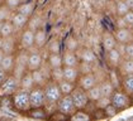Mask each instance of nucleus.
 <instances>
[{"mask_svg":"<svg viewBox=\"0 0 133 121\" xmlns=\"http://www.w3.org/2000/svg\"><path fill=\"white\" fill-rule=\"evenodd\" d=\"M79 57H80V62H85V63H90L92 64L95 61H96V56L94 53V50L89 49V48H85L79 53Z\"/></svg>","mask_w":133,"mask_h":121,"instance_id":"30","label":"nucleus"},{"mask_svg":"<svg viewBox=\"0 0 133 121\" xmlns=\"http://www.w3.org/2000/svg\"><path fill=\"white\" fill-rule=\"evenodd\" d=\"M4 56H5V53H4L3 50L0 49V64H1V62H3V58H4Z\"/></svg>","mask_w":133,"mask_h":121,"instance_id":"47","label":"nucleus"},{"mask_svg":"<svg viewBox=\"0 0 133 121\" xmlns=\"http://www.w3.org/2000/svg\"><path fill=\"white\" fill-rule=\"evenodd\" d=\"M63 57V66H79L80 64V57L75 50L66 49L62 53Z\"/></svg>","mask_w":133,"mask_h":121,"instance_id":"18","label":"nucleus"},{"mask_svg":"<svg viewBox=\"0 0 133 121\" xmlns=\"http://www.w3.org/2000/svg\"><path fill=\"white\" fill-rule=\"evenodd\" d=\"M80 77V68L79 66H63V80L76 82Z\"/></svg>","mask_w":133,"mask_h":121,"instance_id":"17","label":"nucleus"},{"mask_svg":"<svg viewBox=\"0 0 133 121\" xmlns=\"http://www.w3.org/2000/svg\"><path fill=\"white\" fill-rule=\"evenodd\" d=\"M32 74H33V80H34V82H36V86L44 87V86H46V83L51 80L50 77H47V76L44 74V72L42 71V68L32 71Z\"/></svg>","mask_w":133,"mask_h":121,"instance_id":"25","label":"nucleus"},{"mask_svg":"<svg viewBox=\"0 0 133 121\" xmlns=\"http://www.w3.org/2000/svg\"><path fill=\"white\" fill-rule=\"evenodd\" d=\"M65 46H66V49H70V50H77V47H79V43L77 40L75 39L72 35H69L66 39H65Z\"/></svg>","mask_w":133,"mask_h":121,"instance_id":"39","label":"nucleus"},{"mask_svg":"<svg viewBox=\"0 0 133 121\" xmlns=\"http://www.w3.org/2000/svg\"><path fill=\"white\" fill-rule=\"evenodd\" d=\"M123 19H124V21L127 23V25L128 27H132L133 25V9H131L124 17H123Z\"/></svg>","mask_w":133,"mask_h":121,"instance_id":"43","label":"nucleus"},{"mask_svg":"<svg viewBox=\"0 0 133 121\" xmlns=\"http://www.w3.org/2000/svg\"><path fill=\"white\" fill-rule=\"evenodd\" d=\"M110 100H112V103L118 109L119 111H123L128 107H131L132 103V97L129 93H127L125 91L123 90H117L113 92V95L110 96Z\"/></svg>","mask_w":133,"mask_h":121,"instance_id":"4","label":"nucleus"},{"mask_svg":"<svg viewBox=\"0 0 133 121\" xmlns=\"http://www.w3.org/2000/svg\"><path fill=\"white\" fill-rule=\"evenodd\" d=\"M4 4L8 8H10L13 11H17L18 8H19V5L22 4V1L21 0H4Z\"/></svg>","mask_w":133,"mask_h":121,"instance_id":"42","label":"nucleus"},{"mask_svg":"<svg viewBox=\"0 0 133 121\" xmlns=\"http://www.w3.org/2000/svg\"><path fill=\"white\" fill-rule=\"evenodd\" d=\"M124 57H127V58H132L133 59V42L128 43V44H125V56H124Z\"/></svg>","mask_w":133,"mask_h":121,"instance_id":"44","label":"nucleus"},{"mask_svg":"<svg viewBox=\"0 0 133 121\" xmlns=\"http://www.w3.org/2000/svg\"><path fill=\"white\" fill-rule=\"evenodd\" d=\"M61 43L58 40H52L48 46V52L50 53H61Z\"/></svg>","mask_w":133,"mask_h":121,"instance_id":"41","label":"nucleus"},{"mask_svg":"<svg viewBox=\"0 0 133 121\" xmlns=\"http://www.w3.org/2000/svg\"><path fill=\"white\" fill-rule=\"evenodd\" d=\"M117 70H118L119 74H121L122 77L123 76H127V74H132L133 73V59L132 58L124 57Z\"/></svg>","mask_w":133,"mask_h":121,"instance_id":"21","label":"nucleus"},{"mask_svg":"<svg viewBox=\"0 0 133 121\" xmlns=\"http://www.w3.org/2000/svg\"><path fill=\"white\" fill-rule=\"evenodd\" d=\"M56 110L60 111L65 116H67V119H70L72 115L77 111V107L75 105V102L72 100L71 95H63L60 101L56 105Z\"/></svg>","mask_w":133,"mask_h":121,"instance_id":"5","label":"nucleus"},{"mask_svg":"<svg viewBox=\"0 0 133 121\" xmlns=\"http://www.w3.org/2000/svg\"><path fill=\"white\" fill-rule=\"evenodd\" d=\"M4 4V0H0V5H3Z\"/></svg>","mask_w":133,"mask_h":121,"instance_id":"49","label":"nucleus"},{"mask_svg":"<svg viewBox=\"0 0 133 121\" xmlns=\"http://www.w3.org/2000/svg\"><path fill=\"white\" fill-rule=\"evenodd\" d=\"M43 88H44V95H46V101H47L46 105H48V106H56L57 102L60 101V99L63 96L58 83L50 80L46 83V86Z\"/></svg>","mask_w":133,"mask_h":121,"instance_id":"2","label":"nucleus"},{"mask_svg":"<svg viewBox=\"0 0 133 121\" xmlns=\"http://www.w3.org/2000/svg\"><path fill=\"white\" fill-rule=\"evenodd\" d=\"M131 97H132V103H133V95H131Z\"/></svg>","mask_w":133,"mask_h":121,"instance_id":"51","label":"nucleus"},{"mask_svg":"<svg viewBox=\"0 0 133 121\" xmlns=\"http://www.w3.org/2000/svg\"><path fill=\"white\" fill-rule=\"evenodd\" d=\"M29 97H31V106L32 109L36 107H44L47 101L44 95V88L41 86H36L29 91Z\"/></svg>","mask_w":133,"mask_h":121,"instance_id":"7","label":"nucleus"},{"mask_svg":"<svg viewBox=\"0 0 133 121\" xmlns=\"http://www.w3.org/2000/svg\"><path fill=\"white\" fill-rule=\"evenodd\" d=\"M29 119H33V120H46L48 119V110L47 107H36V109H31L25 114Z\"/></svg>","mask_w":133,"mask_h":121,"instance_id":"19","label":"nucleus"},{"mask_svg":"<svg viewBox=\"0 0 133 121\" xmlns=\"http://www.w3.org/2000/svg\"><path fill=\"white\" fill-rule=\"evenodd\" d=\"M22 3H25V1H28V0H21Z\"/></svg>","mask_w":133,"mask_h":121,"instance_id":"50","label":"nucleus"},{"mask_svg":"<svg viewBox=\"0 0 133 121\" xmlns=\"http://www.w3.org/2000/svg\"><path fill=\"white\" fill-rule=\"evenodd\" d=\"M15 32H17V29H15L14 24L11 23V20H6V21L1 23V27H0V35H1L3 38L14 35Z\"/></svg>","mask_w":133,"mask_h":121,"instance_id":"27","label":"nucleus"},{"mask_svg":"<svg viewBox=\"0 0 133 121\" xmlns=\"http://www.w3.org/2000/svg\"><path fill=\"white\" fill-rule=\"evenodd\" d=\"M110 103H112L110 97H107V96H103L102 99H99L96 102H94L95 107H96V109H99V110H104V109H105L108 105H110Z\"/></svg>","mask_w":133,"mask_h":121,"instance_id":"40","label":"nucleus"},{"mask_svg":"<svg viewBox=\"0 0 133 121\" xmlns=\"http://www.w3.org/2000/svg\"><path fill=\"white\" fill-rule=\"evenodd\" d=\"M42 64H43V57L38 48L28 50V71L39 70L42 68Z\"/></svg>","mask_w":133,"mask_h":121,"instance_id":"10","label":"nucleus"},{"mask_svg":"<svg viewBox=\"0 0 133 121\" xmlns=\"http://www.w3.org/2000/svg\"><path fill=\"white\" fill-rule=\"evenodd\" d=\"M28 71V50L22 49L17 52V61H15V67L13 71V74L18 77L19 80L22 76Z\"/></svg>","mask_w":133,"mask_h":121,"instance_id":"6","label":"nucleus"},{"mask_svg":"<svg viewBox=\"0 0 133 121\" xmlns=\"http://www.w3.org/2000/svg\"><path fill=\"white\" fill-rule=\"evenodd\" d=\"M47 63L50 68H57V67H63V57L62 53H50Z\"/></svg>","mask_w":133,"mask_h":121,"instance_id":"24","label":"nucleus"},{"mask_svg":"<svg viewBox=\"0 0 133 121\" xmlns=\"http://www.w3.org/2000/svg\"><path fill=\"white\" fill-rule=\"evenodd\" d=\"M13 10L10 8H8L5 4L0 5V23H4L6 20H10L11 15H13Z\"/></svg>","mask_w":133,"mask_h":121,"instance_id":"35","label":"nucleus"},{"mask_svg":"<svg viewBox=\"0 0 133 121\" xmlns=\"http://www.w3.org/2000/svg\"><path fill=\"white\" fill-rule=\"evenodd\" d=\"M71 97L74 102H75V105H76V107H77V110H85L89 106V103L91 102L89 96H88V92L85 90H82L79 86L72 91Z\"/></svg>","mask_w":133,"mask_h":121,"instance_id":"8","label":"nucleus"},{"mask_svg":"<svg viewBox=\"0 0 133 121\" xmlns=\"http://www.w3.org/2000/svg\"><path fill=\"white\" fill-rule=\"evenodd\" d=\"M104 117H108V119H112V117H114V116H117L121 111L118 110L113 103H110V105H108L105 109H104Z\"/></svg>","mask_w":133,"mask_h":121,"instance_id":"38","label":"nucleus"},{"mask_svg":"<svg viewBox=\"0 0 133 121\" xmlns=\"http://www.w3.org/2000/svg\"><path fill=\"white\" fill-rule=\"evenodd\" d=\"M96 85H98V78H96V76H95L92 72L84 73V74H81V76L79 77V80H77V86L81 87L82 90H85V91L90 90L91 87L96 86Z\"/></svg>","mask_w":133,"mask_h":121,"instance_id":"11","label":"nucleus"},{"mask_svg":"<svg viewBox=\"0 0 133 121\" xmlns=\"http://www.w3.org/2000/svg\"><path fill=\"white\" fill-rule=\"evenodd\" d=\"M99 85H100V88H102L103 96H107V97H110V96L113 95V92L117 90V88H115V86L113 85V82L109 80V78L102 81Z\"/></svg>","mask_w":133,"mask_h":121,"instance_id":"28","label":"nucleus"},{"mask_svg":"<svg viewBox=\"0 0 133 121\" xmlns=\"http://www.w3.org/2000/svg\"><path fill=\"white\" fill-rule=\"evenodd\" d=\"M50 78L55 82H61L63 80V67H57V68H51L50 71Z\"/></svg>","mask_w":133,"mask_h":121,"instance_id":"36","label":"nucleus"},{"mask_svg":"<svg viewBox=\"0 0 133 121\" xmlns=\"http://www.w3.org/2000/svg\"><path fill=\"white\" fill-rule=\"evenodd\" d=\"M34 30L25 28L21 32V37H19V46L22 49L31 50L34 48Z\"/></svg>","mask_w":133,"mask_h":121,"instance_id":"9","label":"nucleus"},{"mask_svg":"<svg viewBox=\"0 0 133 121\" xmlns=\"http://www.w3.org/2000/svg\"><path fill=\"white\" fill-rule=\"evenodd\" d=\"M131 29H132V32H133V25H132V27H131Z\"/></svg>","mask_w":133,"mask_h":121,"instance_id":"52","label":"nucleus"},{"mask_svg":"<svg viewBox=\"0 0 133 121\" xmlns=\"http://www.w3.org/2000/svg\"><path fill=\"white\" fill-rule=\"evenodd\" d=\"M105 58H107V63L110 68H118V66L121 64L122 59L124 58L122 53L118 50V48H113V49L105 52Z\"/></svg>","mask_w":133,"mask_h":121,"instance_id":"13","label":"nucleus"},{"mask_svg":"<svg viewBox=\"0 0 133 121\" xmlns=\"http://www.w3.org/2000/svg\"><path fill=\"white\" fill-rule=\"evenodd\" d=\"M46 43H47V32L42 28L37 29L34 33V47L42 49L46 46Z\"/></svg>","mask_w":133,"mask_h":121,"instance_id":"22","label":"nucleus"},{"mask_svg":"<svg viewBox=\"0 0 133 121\" xmlns=\"http://www.w3.org/2000/svg\"><path fill=\"white\" fill-rule=\"evenodd\" d=\"M121 88L123 91H125L127 93L133 95V73L123 76L122 81H121Z\"/></svg>","mask_w":133,"mask_h":121,"instance_id":"29","label":"nucleus"},{"mask_svg":"<svg viewBox=\"0 0 133 121\" xmlns=\"http://www.w3.org/2000/svg\"><path fill=\"white\" fill-rule=\"evenodd\" d=\"M11 23L14 24V27H15V29L17 32H22L23 29H25L27 28V25H28V21H29V18L27 17V15H24V14H22L21 11H14L13 13V15H11Z\"/></svg>","mask_w":133,"mask_h":121,"instance_id":"14","label":"nucleus"},{"mask_svg":"<svg viewBox=\"0 0 133 121\" xmlns=\"http://www.w3.org/2000/svg\"><path fill=\"white\" fill-rule=\"evenodd\" d=\"M86 92H88V96H89V99H90V101H91L92 103H94V102H96L99 99H102L103 97L102 88H100V85H99V83H98L96 86L91 87L90 90H88Z\"/></svg>","mask_w":133,"mask_h":121,"instance_id":"32","label":"nucleus"},{"mask_svg":"<svg viewBox=\"0 0 133 121\" xmlns=\"http://www.w3.org/2000/svg\"><path fill=\"white\" fill-rule=\"evenodd\" d=\"M91 119H92L91 115L84 110H77L70 117V120H75V121H88V120H91Z\"/></svg>","mask_w":133,"mask_h":121,"instance_id":"34","label":"nucleus"},{"mask_svg":"<svg viewBox=\"0 0 133 121\" xmlns=\"http://www.w3.org/2000/svg\"><path fill=\"white\" fill-rule=\"evenodd\" d=\"M8 74H9V73H6L5 71H4L3 68H1V67H0V85H1V83L4 82V80L6 78V76H8Z\"/></svg>","mask_w":133,"mask_h":121,"instance_id":"45","label":"nucleus"},{"mask_svg":"<svg viewBox=\"0 0 133 121\" xmlns=\"http://www.w3.org/2000/svg\"><path fill=\"white\" fill-rule=\"evenodd\" d=\"M34 10H36V3L33 0H28L25 3H22L19 5V8H18V11H21L22 14L27 15L28 18L34 15Z\"/></svg>","mask_w":133,"mask_h":121,"instance_id":"26","label":"nucleus"},{"mask_svg":"<svg viewBox=\"0 0 133 121\" xmlns=\"http://www.w3.org/2000/svg\"><path fill=\"white\" fill-rule=\"evenodd\" d=\"M3 42H4V38H3V37L0 35V49L3 48Z\"/></svg>","mask_w":133,"mask_h":121,"instance_id":"48","label":"nucleus"},{"mask_svg":"<svg viewBox=\"0 0 133 121\" xmlns=\"http://www.w3.org/2000/svg\"><path fill=\"white\" fill-rule=\"evenodd\" d=\"M114 35L117 38L118 43H123V44H128L133 42V32L131 27H122V28H117L114 32Z\"/></svg>","mask_w":133,"mask_h":121,"instance_id":"12","label":"nucleus"},{"mask_svg":"<svg viewBox=\"0 0 133 121\" xmlns=\"http://www.w3.org/2000/svg\"><path fill=\"white\" fill-rule=\"evenodd\" d=\"M58 86L61 88L62 95H71L72 91L77 87V83L76 82H71V81H67V80H62L61 82H58Z\"/></svg>","mask_w":133,"mask_h":121,"instance_id":"31","label":"nucleus"},{"mask_svg":"<svg viewBox=\"0 0 133 121\" xmlns=\"http://www.w3.org/2000/svg\"><path fill=\"white\" fill-rule=\"evenodd\" d=\"M18 43H19V40L15 39V37H14V35L6 37V38H4L1 50H3L5 54H15V53L18 52V50H17Z\"/></svg>","mask_w":133,"mask_h":121,"instance_id":"16","label":"nucleus"},{"mask_svg":"<svg viewBox=\"0 0 133 121\" xmlns=\"http://www.w3.org/2000/svg\"><path fill=\"white\" fill-rule=\"evenodd\" d=\"M129 10H131V8L128 6L125 0H118L117 1V4H115V14L118 17H124Z\"/></svg>","mask_w":133,"mask_h":121,"instance_id":"33","label":"nucleus"},{"mask_svg":"<svg viewBox=\"0 0 133 121\" xmlns=\"http://www.w3.org/2000/svg\"><path fill=\"white\" fill-rule=\"evenodd\" d=\"M41 23H42V18L39 15H32L31 18H29V21H28L27 28H29V29L36 32L37 29L41 28Z\"/></svg>","mask_w":133,"mask_h":121,"instance_id":"37","label":"nucleus"},{"mask_svg":"<svg viewBox=\"0 0 133 121\" xmlns=\"http://www.w3.org/2000/svg\"><path fill=\"white\" fill-rule=\"evenodd\" d=\"M118 44L117 42V38L114 35V33L112 32H104L102 37V48L104 52H108V50L115 48Z\"/></svg>","mask_w":133,"mask_h":121,"instance_id":"15","label":"nucleus"},{"mask_svg":"<svg viewBox=\"0 0 133 121\" xmlns=\"http://www.w3.org/2000/svg\"><path fill=\"white\" fill-rule=\"evenodd\" d=\"M19 78L15 77L13 73H9L4 82L0 85V97H10L11 95L21 87Z\"/></svg>","mask_w":133,"mask_h":121,"instance_id":"3","label":"nucleus"},{"mask_svg":"<svg viewBox=\"0 0 133 121\" xmlns=\"http://www.w3.org/2000/svg\"><path fill=\"white\" fill-rule=\"evenodd\" d=\"M125 3L128 4V6H129L131 9H133V0H125Z\"/></svg>","mask_w":133,"mask_h":121,"instance_id":"46","label":"nucleus"},{"mask_svg":"<svg viewBox=\"0 0 133 121\" xmlns=\"http://www.w3.org/2000/svg\"><path fill=\"white\" fill-rule=\"evenodd\" d=\"M10 100H11L13 109H15L17 111H19V112L27 114V112L32 109L29 91L25 90V88L19 87V88L10 96Z\"/></svg>","mask_w":133,"mask_h":121,"instance_id":"1","label":"nucleus"},{"mask_svg":"<svg viewBox=\"0 0 133 121\" xmlns=\"http://www.w3.org/2000/svg\"><path fill=\"white\" fill-rule=\"evenodd\" d=\"M15 61H17V53L15 54H5L0 67L6 73H13L14 67H15Z\"/></svg>","mask_w":133,"mask_h":121,"instance_id":"20","label":"nucleus"},{"mask_svg":"<svg viewBox=\"0 0 133 121\" xmlns=\"http://www.w3.org/2000/svg\"><path fill=\"white\" fill-rule=\"evenodd\" d=\"M21 87L22 88H25V90L31 91L33 87H36V82L33 80V74H32V71H27L21 78Z\"/></svg>","mask_w":133,"mask_h":121,"instance_id":"23","label":"nucleus"}]
</instances>
